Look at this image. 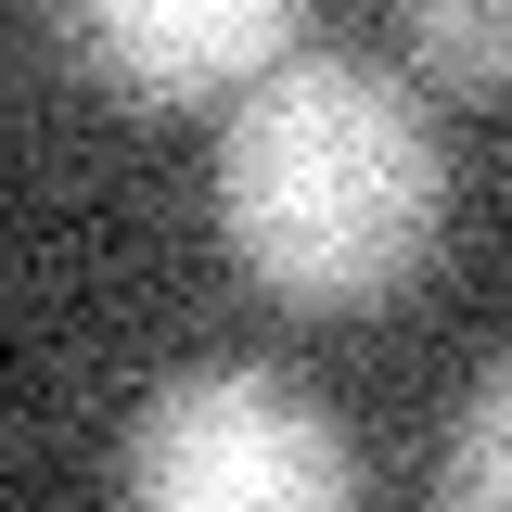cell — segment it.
Listing matches in <instances>:
<instances>
[{"label":"cell","mask_w":512,"mask_h":512,"mask_svg":"<svg viewBox=\"0 0 512 512\" xmlns=\"http://www.w3.org/2000/svg\"><path fill=\"white\" fill-rule=\"evenodd\" d=\"M64 52L90 64L128 103H244L256 77L308 52V13L295 0H90L64 13Z\"/></svg>","instance_id":"cell-3"},{"label":"cell","mask_w":512,"mask_h":512,"mask_svg":"<svg viewBox=\"0 0 512 512\" xmlns=\"http://www.w3.org/2000/svg\"><path fill=\"white\" fill-rule=\"evenodd\" d=\"M116 512H359V448L295 372L205 359L141 397Z\"/></svg>","instance_id":"cell-2"},{"label":"cell","mask_w":512,"mask_h":512,"mask_svg":"<svg viewBox=\"0 0 512 512\" xmlns=\"http://www.w3.org/2000/svg\"><path fill=\"white\" fill-rule=\"evenodd\" d=\"M397 64L461 90V103L512 90V0H410L397 13Z\"/></svg>","instance_id":"cell-4"},{"label":"cell","mask_w":512,"mask_h":512,"mask_svg":"<svg viewBox=\"0 0 512 512\" xmlns=\"http://www.w3.org/2000/svg\"><path fill=\"white\" fill-rule=\"evenodd\" d=\"M436 512H512V359H487V384L461 397V423L436 448Z\"/></svg>","instance_id":"cell-5"},{"label":"cell","mask_w":512,"mask_h":512,"mask_svg":"<svg viewBox=\"0 0 512 512\" xmlns=\"http://www.w3.org/2000/svg\"><path fill=\"white\" fill-rule=\"evenodd\" d=\"M218 231L282 308H384L448 231V141L397 52H308L218 128Z\"/></svg>","instance_id":"cell-1"}]
</instances>
